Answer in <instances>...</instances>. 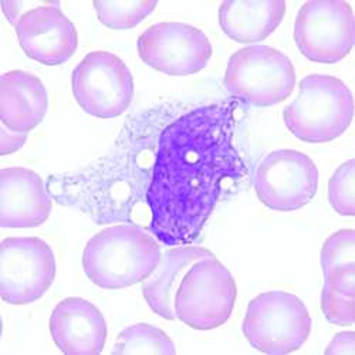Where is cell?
Segmentation results:
<instances>
[{
	"instance_id": "obj_1",
	"label": "cell",
	"mask_w": 355,
	"mask_h": 355,
	"mask_svg": "<svg viewBox=\"0 0 355 355\" xmlns=\"http://www.w3.org/2000/svg\"><path fill=\"white\" fill-rule=\"evenodd\" d=\"M238 108L236 100L202 105L161 132L145 191L150 230L161 243L180 246L196 241L226 182L246 175L234 145Z\"/></svg>"
},
{
	"instance_id": "obj_2",
	"label": "cell",
	"mask_w": 355,
	"mask_h": 355,
	"mask_svg": "<svg viewBox=\"0 0 355 355\" xmlns=\"http://www.w3.org/2000/svg\"><path fill=\"white\" fill-rule=\"evenodd\" d=\"M162 257L153 236L135 225H116L97 233L83 253V268L96 286L125 288L150 277Z\"/></svg>"
},
{
	"instance_id": "obj_3",
	"label": "cell",
	"mask_w": 355,
	"mask_h": 355,
	"mask_svg": "<svg viewBox=\"0 0 355 355\" xmlns=\"http://www.w3.org/2000/svg\"><path fill=\"white\" fill-rule=\"evenodd\" d=\"M354 115L349 88L337 77L311 74L300 81L297 98L283 118L293 135L304 142H330L343 135Z\"/></svg>"
},
{
	"instance_id": "obj_4",
	"label": "cell",
	"mask_w": 355,
	"mask_h": 355,
	"mask_svg": "<svg viewBox=\"0 0 355 355\" xmlns=\"http://www.w3.org/2000/svg\"><path fill=\"white\" fill-rule=\"evenodd\" d=\"M242 330L260 352L288 354L302 348L310 337L311 318L297 295L268 291L249 303Z\"/></svg>"
},
{
	"instance_id": "obj_5",
	"label": "cell",
	"mask_w": 355,
	"mask_h": 355,
	"mask_svg": "<svg viewBox=\"0 0 355 355\" xmlns=\"http://www.w3.org/2000/svg\"><path fill=\"white\" fill-rule=\"evenodd\" d=\"M295 85L288 57L269 46H249L236 51L225 74L226 90L256 107H270L287 100Z\"/></svg>"
},
{
	"instance_id": "obj_6",
	"label": "cell",
	"mask_w": 355,
	"mask_h": 355,
	"mask_svg": "<svg viewBox=\"0 0 355 355\" xmlns=\"http://www.w3.org/2000/svg\"><path fill=\"white\" fill-rule=\"evenodd\" d=\"M236 295L232 273L216 257L199 260L176 291V318L193 330H215L230 318Z\"/></svg>"
},
{
	"instance_id": "obj_7",
	"label": "cell",
	"mask_w": 355,
	"mask_h": 355,
	"mask_svg": "<svg viewBox=\"0 0 355 355\" xmlns=\"http://www.w3.org/2000/svg\"><path fill=\"white\" fill-rule=\"evenodd\" d=\"M73 94L93 116H120L134 97V80L120 57L108 51L87 54L73 71Z\"/></svg>"
},
{
	"instance_id": "obj_8",
	"label": "cell",
	"mask_w": 355,
	"mask_h": 355,
	"mask_svg": "<svg viewBox=\"0 0 355 355\" xmlns=\"http://www.w3.org/2000/svg\"><path fill=\"white\" fill-rule=\"evenodd\" d=\"M352 8L341 0H311L302 6L294 24V40L314 63L334 64L352 50Z\"/></svg>"
},
{
	"instance_id": "obj_9",
	"label": "cell",
	"mask_w": 355,
	"mask_h": 355,
	"mask_svg": "<svg viewBox=\"0 0 355 355\" xmlns=\"http://www.w3.org/2000/svg\"><path fill=\"white\" fill-rule=\"evenodd\" d=\"M55 277L51 248L39 238H8L0 246V294L23 306L39 300Z\"/></svg>"
},
{
	"instance_id": "obj_10",
	"label": "cell",
	"mask_w": 355,
	"mask_h": 355,
	"mask_svg": "<svg viewBox=\"0 0 355 355\" xmlns=\"http://www.w3.org/2000/svg\"><path fill=\"white\" fill-rule=\"evenodd\" d=\"M318 188V169L313 159L295 150L266 155L254 173L260 202L273 211H297L313 200Z\"/></svg>"
},
{
	"instance_id": "obj_11",
	"label": "cell",
	"mask_w": 355,
	"mask_h": 355,
	"mask_svg": "<svg viewBox=\"0 0 355 355\" xmlns=\"http://www.w3.org/2000/svg\"><path fill=\"white\" fill-rule=\"evenodd\" d=\"M142 62L169 76H189L208 66L212 46L199 28L180 23L162 21L148 27L138 39Z\"/></svg>"
},
{
	"instance_id": "obj_12",
	"label": "cell",
	"mask_w": 355,
	"mask_h": 355,
	"mask_svg": "<svg viewBox=\"0 0 355 355\" xmlns=\"http://www.w3.org/2000/svg\"><path fill=\"white\" fill-rule=\"evenodd\" d=\"M15 27L23 51L42 64L60 66L77 50L76 27L58 3L27 12Z\"/></svg>"
},
{
	"instance_id": "obj_13",
	"label": "cell",
	"mask_w": 355,
	"mask_h": 355,
	"mask_svg": "<svg viewBox=\"0 0 355 355\" xmlns=\"http://www.w3.org/2000/svg\"><path fill=\"white\" fill-rule=\"evenodd\" d=\"M51 212V196L42 178L26 168L0 172V225L28 229L43 225Z\"/></svg>"
},
{
	"instance_id": "obj_14",
	"label": "cell",
	"mask_w": 355,
	"mask_h": 355,
	"mask_svg": "<svg viewBox=\"0 0 355 355\" xmlns=\"http://www.w3.org/2000/svg\"><path fill=\"white\" fill-rule=\"evenodd\" d=\"M50 334L64 354H100L107 340L103 313L90 302L69 297L58 303L50 317Z\"/></svg>"
},
{
	"instance_id": "obj_15",
	"label": "cell",
	"mask_w": 355,
	"mask_h": 355,
	"mask_svg": "<svg viewBox=\"0 0 355 355\" xmlns=\"http://www.w3.org/2000/svg\"><path fill=\"white\" fill-rule=\"evenodd\" d=\"M47 108V92L39 77L21 70L0 77V118L12 131L27 134L35 130Z\"/></svg>"
},
{
	"instance_id": "obj_16",
	"label": "cell",
	"mask_w": 355,
	"mask_h": 355,
	"mask_svg": "<svg viewBox=\"0 0 355 355\" xmlns=\"http://www.w3.org/2000/svg\"><path fill=\"white\" fill-rule=\"evenodd\" d=\"M214 257L211 250L198 246L175 248L162 253L155 272L142 282L148 306L165 320H176L175 295L182 279L196 261Z\"/></svg>"
},
{
	"instance_id": "obj_17",
	"label": "cell",
	"mask_w": 355,
	"mask_h": 355,
	"mask_svg": "<svg viewBox=\"0 0 355 355\" xmlns=\"http://www.w3.org/2000/svg\"><path fill=\"white\" fill-rule=\"evenodd\" d=\"M283 0H234L219 8V24L234 42L256 43L269 37L286 15Z\"/></svg>"
},
{
	"instance_id": "obj_18",
	"label": "cell",
	"mask_w": 355,
	"mask_h": 355,
	"mask_svg": "<svg viewBox=\"0 0 355 355\" xmlns=\"http://www.w3.org/2000/svg\"><path fill=\"white\" fill-rule=\"evenodd\" d=\"M321 291V310L330 322L336 325L354 324L355 266H336L324 272Z\"/></svg>"
},
{
	"instance_id": "obj_19",
	"label": "cell",
	"mask_w": 355,
	"mask_h": 355,
	"mask_svg": "<svg viewBox=\"0 0 355 355\" xmlns=\"http://www.w3.org/2000/svg\"><path fill=\"white\" fill-rule=\"evenodd\" d=\"M111 354H158L175 355L176 349L172 340L159 329L151 324H135L125 329L116 337Z\"/></svg>"
},
{
	"instance_id": "obj_20",
	"label": "cell",
	"mask_w": 355,
	"mask_h": 355,
	"mask_svg": "<svg viewBox=\"0 0 355 355\" xmlns=\"http://www.w3.org/2000/svg\"><path fill=\"white\" fill-rule=\"evenodd\" d=\"M93 5L100 21L116 31L135 27L157 8V2L142 0H96Z\"/></svg>"
},
{
	"instance_id": "obj_21",
	"label": "cell",
	"mask_w": 355,
	"mask_h": 355,
	"mask_svg": "<svg viewBox=\"0 0 355 355\" xmlns=\"http://www.w3.org/2000/svg\"><path fill=\"white\" fill-rule=\"evenodd\" d=\"M329 200L333 209L343 216L355 214V162L347 161L331 176L329 182Z\"/></svg>"
},
{
	"instance_id": "obj_22",
	"label": "cell",
	"mask_w": 355,
	"mask_h": 355,
	"mask_svg": "<svg viewBox=\"0 0 355 355\" xmlns=\"http://www.w3.org/2000/svg\"><path fill=\"white\" fill-rule=\"evenodd\" d=\"M336 266H355V232L352 229L331 234L321 248L322 273Z\"/></svg>"
},
{
	"instance_id": "obj_23",
	"label": "cell",
	"mask_w": 355,
	"mask_h": 355,
	"mask_svg": "<svg viewBox=\"0 0 355 355\" xmlns=\"http://www.w3.org/2000/svg\"><path fill=\"white\" fill-rule=\"evenodd\" d=\"M26 139L27 134L12 131L2 123V127H0V154L8 155L16 153L26 144Z\"/></svg>"
},
{
	"instance_id": "obj_24",
	"label": "cell",
	"mask_w": 355,
	"mask_h": 355,
	"mask_svg": "<svg viewBox=\"0 0 355 355\" xmlns=\"http://www.w3.org/2000/svg\"><path fill=\"white\" fill-rule=\"evenodd\" d=\"M327 355H355V334L352 331L338 333L325 349Z\"/></svg>"
}]
</instances>
